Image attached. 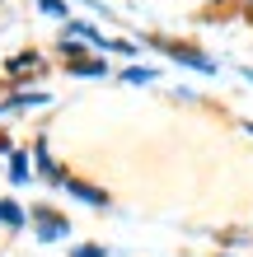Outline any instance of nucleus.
Segmentation results:
<instances>
[{
  "instance_id": "obj_8",
  "label": "nucleus",
  "mask_w": 253,
  "mask_h": 257,
  "mask_svg": "<svg viewBox=\"0 0 253 257\" xmlns=\"http://www.w3.org/2000/svg\"><path fill=\"white\" fill-rule=\"evenodd\" d=\"M122 80H127V84H155L159 70H155V66H122Z\"/></svg>"
},
{
  "instance_id": "obj_12",
  "label": "nucleus",
  "mask_w": 253,
  "mask_h": 257,
  "mask_svg": "<svg viewBox=\"0 0 253 257\" xmlns=\"http://www.w3.org/2000/svg\"><path fill=\"white\" fill-rule=\"evenodd\" d=\"M28 66L38 70V56H33V52H19V56H14V61H10V70H28Z\"/></svg>"
},
{
  "instance_id": "obj_13",
  "label": "nucleus",
  "mask_w": 253,
  "mask_h": 257,
  "mask_svg": "<svg viewBox=\"0 0 253 257\" xmlns=\"http://www.w3.org/2000/svg\"><path fill=\"white\" fill-rule=\"evenodd\" d=\"M108 52H122V56H136V47H131L127 38H113V42H108Z\"/></svg>"
},
{
  "instance_id": "obj_16",
  "label": "nucleus",
  "mask_w": 253,
  "mask_h": 257,
  "mask_svg": "<svg viewBox=\"0 0 253 257\" xmlns=\"http://www.w3.org/2000/svg\"><path fill=\"white\" fill-rule=\"evenodd\" d=\"M248 5H253V0H248Z\"/></svg>"
},
{
  "instance_id": "obj_7",
  "label": "nucleus",
  "mask_w": 253,
  "mask_h": 257,
  "mask_svg": "<svg viewBox=\"0 0 253 257\" xmlns=\"http://www.w3.org/2000/svg\"><path fill=\"white\" fill-rule=\"evenodd\" d=\"M0 224H5V229H24V224H28L24 206H19V201H10V196H0Z\"/></svg>"
},
{
  "instance_id": "obj_15",
  "label": "nucleus",
  "mask_w": 253,
  "mask_h": 257,
  "mask_svg": "<svg viewBox=\"0 0 253 257\" xmlns=\"http://www.w3.org/2000/svg\"><path fill=\"white\" fill-rule=\"evenodd\" d=\"M244 131H248V136H253V122H244Z\"/></svg>"
},
{
  "instance_id": "obj_10",
  "label": "nucleus",
  "mask_w": 253,
  "mask_h": 257,
  "mask_svg": "<svg viewBox=\"0 0 253 257\" xmlns=\"http://www.w3.org/2000/svg\"><path fill=\"white\" fill-rule=\"evenodd\" d=\"M70 75H108V66H103V61H85V56H80V61H70Z\"/></svg>"
},
{
  "instance_id": "obj_1",
  "label": "nucleus",
  "mask_w": 253,
  "mask_h": 257,
  "mask_svg": "<svg viewBox=\"0 0 253 257\" xmlns=\"http://www.w3.org/2000/svg\"><path fill=\"white\" fill-rule=\"evenodd\" d=\"M155 47H164V56H174V61L188 66V70H202V75H216L220 70L216 56H202L197 47H188V42H155Z\"/></svg>"
},
{
  "instance_id": "obj_11",
  "label": "nucleus",
  "mask_w": 253,
  "mask_h": 257,
  "mask_svg": "<svg viewBox=\"0 0 253 257\" xmlns=\"http://www.w3.org/2000/svg\"><path fill=\"white\" fill-rule=\"evenodd\" d=\"M70 257H108V248H99V243H75V248H70Z\"/></svg>"
},
{
  "instance_id": "obj_4",
  "label": "nucleus",
  "mask_w": 253,
  "mask_h": 257,
  "mask_svg": "<svg viewBox=\"0 0 253 257\" xmlns=\"http://www.w3.org/2000/svg\"><path fill=\"white\" fill-rule=\"evenodd\" d=\"M33 164H38V173L47 178V183H56V187H66V178H70V173H66L61 164L52 159V150H47V141H38V145H33Z\"/></svg>"
},
{
  "instance_id": "obj_5",
  "label": "nucleus",
  "mask_w": 253,
  "mask_h": 257,
  "mask_svg": "<svg viewBox=\"0 0 253 257\" xmlns=\"http://www.w3.org/2000/svg\"><path fill=\"white\" fill-rule=\"evenodd\" d=\"M66 192H70V196H80V201H85V206H94V210H108V206H113V196L103 192V187L80 183V178H66Z\"/></svg>"
},
{
  "instance_id": "obj_3",
  "label": "nucleus",
  "mask_w": 253,
  "mask_h": 257,
  "mask_svg": "<svg viewBox=\"0 0 253 257\" xmlns=\"http://www.w3.org/2000/svg\"><path fill=\"white\" fill-rule=\"evenodd\" d=\"M61 42H80V47H94V52H108V38H103L99 28H89V24H80V19H70V24L61 28Z\"/></svg>"
},
{
  "instance_id": "obj_6",
  "label": "nucleus",
  "mask_w": 253,
  "mask_h": 257,
  "mask_svg": "<svg viewBox=\"0 0 253 257\" xmlns=\"http://www.w3.org/2000/svg\"><path fill=\"white\" fill-rule=\"evenodd\" d=\"M10 183L14 187L33 183V155H28V150H10Z\"/></svg>"
},
{
  "instance_id": "obj_2",
  "label": "nucleus",
  "mask_w": 253,
  "mask_h": 257,
  "mask_svg": "<svg viewBox=\"0 0 253 257\" xmlns=\"http://www.w3.org/2000/svg\"><path fill=\"white\" fill-rule=\"evenodd\" d=\"M33 234L42 238V243H61V238L70 234V220L56 215L52 206H33Z\"/></svg>"
},
{
  "instance_id": "obj_14",
  "label": "nucleus",
  "mask_w": 253,
  "mask_h": 257,
  "mask_svg": "<svg viewBox=\"0 0 253 257\" xmlns=\"http://www.w3.org/2000/svg\"><path fill=\"white\" fill-rule=\"evenodd\" d=\"M239 75H244V80H248V84H253V66H239Z\"/></svg>"
},
{
  "instance_id": "obj_9",
  "label": "nucleus",
  "mask_w": 253,
  "mask_h": 257,
  "mask_svg": "<svg viewBox=\"0 0 253 257\" xmlns=\"http://www.w3.org/2000/svg\"><path fill=\"white\" fill-rule=\"evenodd\" d=\"M38 10L47 14V19H61V24H70V5H66V0H38Z\"/></svg>"
}]
</instances>
